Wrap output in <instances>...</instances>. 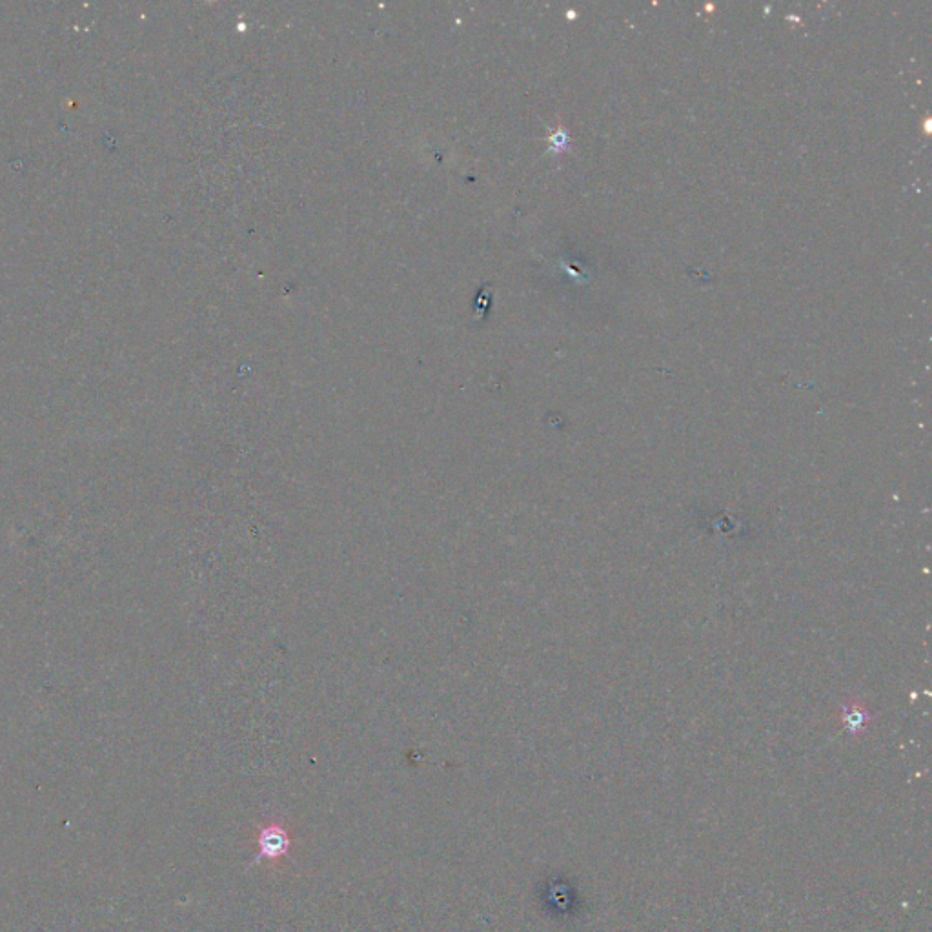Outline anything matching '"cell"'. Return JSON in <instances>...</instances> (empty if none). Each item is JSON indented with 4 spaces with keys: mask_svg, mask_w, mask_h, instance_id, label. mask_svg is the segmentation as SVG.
<instances>
[{
    "mask_svg": "<svg viewBox=\"0 0 932 932\" xmlns=\"http://www.w3.org/2000/svg\"><path fill=\"white\" fill-rule=\"evenodd\" d=\"M257 847H259V854L254 863L263 862V860L279 862L290 851L292 838L281 825L270 823L257 834Z\"/></svg>",
    "mask_w": 932,
    "mask_h": 932,
    "instance_id": "6da1fadb",
    "label": "cell"
}]
</instances>
